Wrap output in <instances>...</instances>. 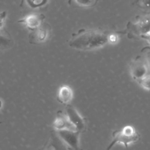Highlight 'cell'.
<instances>
[{"instance_id": "cell-13", "label": "cell", "mask_w": 150, "mask_h": 150, "mask_svg": "<svg viewBox=\"0 0 150 150\" xmlns=\"http://www.w3.org/2000/svg\"><path fill=\"white\" fill-rule=\"evenodd\" d=\"M149 0H138V3L139 4V6H146L147 8L149 7V6L146 5V4L144 2L145 1H148Z\"/></svg>"}, {"instance_id": "cell-11", "label": "cell", "mask_w": 150, "mask_h": 150, "mask_svg": "<svg viewBox=\"0 0 150 150\" xmlns=\"http://www.w3.org/2000/svg\"><path fill=\"white\" fill-rule=\"evenodd\" d=\"M40 150H56L55 149V146L52 145L50 141L49 140V141H48V142H46V144L45 145V146H43Z\"/></svg>"}, {"instance_id": "cell-3", "label": "cell", "mask_w": 150, "mask_h": 150, "mask_svg": "<svg viewBox=\"0 0 150 150\" xmlns=\"http://www.w3.org/2000/svg\"><path fill=\"white\" fill-rule=\"evenodd\" d=\"M146 63L140 59H137L132 64L131 74L132 78L144 88L149 89V75Z\"/></svg>"}, {"instance_id": "cell-1", "label": "cell", "mask_w": 150, "mask_h": 150, "mask_svg": "<svg viewBox=\"0 0 150 150\" xmlns=\"http://www.w3.org/2000/svg\"><path fill=\"white\" fill-rule=\"evenodd\" d=\"M108 34L98 29L79 31L70 40L71 47L79 50H91L104 46L108 40Z\"/></svg>"}, {"instance_id": "cell-7", "label": "cell", "mask_w": 150, "mask_h": 150, "mask_svg": "<svg viewBox=\"0 0 150 150\" xmlns=\"http://www.w3.org/2000/svg\"><path fill=\"white\" fill-rule=\"evenodd\" d=\"M12 45V39L9 34L6 31L0 29V48H8Z\"/></svg>"}, {"instance_id": "cell-14", "label": "cell", "mask_w": 150, "mask_h": 150, "mask_svg": "<svg viewBox=\"0 0 150 150\" xmlns=\"http://www.w3.org/2000/svg\"><path fill=\"white\" fill-rule=\"evenodd\" d=\"M1 106H2V101L0 100V108L1 107Z\"/></svg>"}, {"instance_id": "cell-6", "label": "cell", "mask_w": 150, "mask_h": 150, "mask_svg": "<svg viewBox=\"0 0 150 150\" xmlns=\"http://www.w3.org/2000/svg\"><path fill=\"white\" fill-rule=\"evenodd\" d=\"M73 96V94L71 88L68 86L63 85L60 87L58 91L57 99L60 103L67 104L71 101Z\"/></svg>"}, {"instance_id": "cell-5", "label": "cell", "mask_w": 150, "mask_h": 150, "mask_svg": "<svg viewBox=\"0 0 150 150\" xmlns=\"http://www.w3.org/2000/svg\"><path fill=\"white\" fill-rule=\"evenodd\" d=\"M45 16L43 14H32L18 21V22L22 23L30 30L38 28L43 23Z\"/></svg>"}, {"instance_id": "cell-9", "label": "cell", "mask_w": 150, "mask_h": 150, "mask_svg": "<svg viewBox=\"0 0 150 150\" xmlns=\"http://www.w3.org/2000/svg\"><path fill=\"white\" fill-rule=\"evenodd\" d=\"M6 15L7 13L6 11H2L0 13V29L3 28Z\"/></svg>"}, {"instance_id": "cell-15", "label": "cell", "mask_w": 150, "mask_h": 150, "mask_svg": "<svg viewBox=\"0 0 150 150\" xmlns=\"http://www.w3.org/2000/svg\"><path fill=\"white\" fill-rule=\"evenodd\" d=\"M2 123V122H0V124H1Z\"/></svg>"}, {"instance_id": "cell-8", "label": "cell", "mask_w": 150, "mask_h": 150, "mask_svg": "<svg viewBox=\"0 0 150 150\" xmlns=\"http://www.w3.org/2000/svg\"><path fill=\"white\" fill-rule=\"evenodd\" d=\"M28 5L32 8H39L47 4L48 0H26Z\"/></svg>"}, {"instance_id": "cell-4", "label": "cell", "mask_w": 150, "mask_h": 150, "mask_svg": "<svg viewBox=\"0 0 150 150\" xmlns=\"http://www.w3.org/2000/svg\"><path fill=\"white\" fill-rule=\"evenodd\" d=\"M50 30V25L46 22H43L40 26L29 33L28 36L29 42L30 44L36 45L45 42L47 40Z\"/></svg>"}, {"instance_id": "cell-10", "label": "cell", "mask_w": 150, "mask_h": 150, "mask_svg": "<svg viewBox=\"0 0 150 150\" xmlns=\"http://www.w3.org/2000/svg\"><path fill=\"white\" fill-rule=\"evenodd\" d=\"M76 1L79 4L85 6H90L92 5L94 0H76Z\"/></svg>"}, {"instance_id": "cell-12", "label": "cell", "mask_w": 150, "mask_h": 150, "mask_svg": "<svg viewBox=\"0 0 150 150\" xmlns=\"http://www.w3.org/2000/svg\"><path fill=\"white\" fill-rule=\"evenodd\" d=\"M117 39H118V37H117V36L116 35L110 34L108 35V42H111L112 43H115L117 41Z\"/></svg>"}, {"instance_id": "cell-2", "label": "cell", "mask_w": 150, "mask_h": 150, "mask_svg": "<svg viewBox=\"0 0 150 150\" xmlns=\"http://www.w3.org/2000/svg\"><path fill=\"white\" fill-rule=\"evenodd\" d=\"M113 139L106 148L110 150L115 144H123L125 148L130 144L137 142L140 139V135L132 125H126L121 130L114 131L112 132Z\"/></svg>"}]
</instances>
